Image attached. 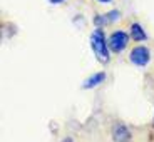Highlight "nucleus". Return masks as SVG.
<instances>
[{
	"instance_id": "0eeeda50",
	"label": "nucleus",
	"mask_w": 154,
	"mask_h": 142,
	"mask_svg": "<svg viewBox=\"0 0 154 142\" xmlns=\"http://www.w3.org/2000/svg\"><path fill=\"white\" fill-rule=\"evenodd\" d=\"M104 15H106L107 23H112V22H117V20L121 19V12L117 10V8H114V10H109L107 14H104Z\"/></svg>"
},
{
	"instance_id": "7ed1b4c3",
	"label": "nucleus",
	"mask_w": 154,
	"mask_h": 142,
	"mask_svg": "<svg viewBox=\"0 0 154 142\" xmlns=\"http://www.w3.org/2000/svg\"><path fill=\"white\" fill-rule=\"evenodd\" d=\"M129 60H131V64H134L136 67H146L151 62V50L147 49L146 45L137 44V45L131 50Z\"/></svg>"
},
{
	"instance_id": "423d86ee",
	"label": "nucleus",
	"mask_w": 154,
	"mask_h": 142,
	"mask_svg": "<svg viewBox=\"0 0 154 142\" xmlns=\"http://www.w3.org/2000/svg\"><path fill=\"white\" fill-rule=\"evenodd\" d=\"M129 35H131V40L136 42V44H143V42L147 40L146 30H144V27L139 22L131 23V27H129Z\"/></svg>"
},
{
	"instance_id": "6e6552de",
	"label": "nucleus",
	"mask_w": 154,
	"mask_h": 142,
	"mask_svg": "<svg viewBox=\"0 0 154 142\" xmlns=\"http://www.w3.org/2000/svg\"><path fill=\"white\" fill-rule=\"evenodd\" d=\"M49 4H52V5H59V4H64L66 0H47Z\"/></svg>"
},
{
	"instance_id": "20e7f679",
	"label": "nucleus",
	"mask_w": 154,
	"mask_h": 142,
	"mask_svg": "<svg viewBox=\"0 0 154 142\" xmlns=\"http://www.w3.org/2000/svg\"><path fill=\"white\" fill-rule=\"evenodd\" d=\"M106 79H107L106 72H96V74H92V75H89L87 79H85V80L82 82V89H84V90H91V89H96V87H99L100 84H104Z\"/></svg>"
},
{
	"instance_id": "9d476101",
	"label": "nucleus",
	"mask_w": 154,
	"mask_h": 142,
	"mask_svg": "<svg viewBox=\"0 0 154 142\" xmlns=\"http://www.w3.org/2000/svg\"><path fill=\"white\" fill-rule=\"evenodd\" d=\"M62 142H72V139H64Z\"/></svg>"
},
{
	"instance_id": "f257e3e1",
	"label": "nucleus",
	"mask_w": 154,
	"mask_h": 142,
	"mask_svg": "<svg viewBox=\"0 0 154 142\" xmlns=\"http://www.w3.org/2000/svg\"><path fill=\"white\" fill-rule=\"evenodd\" d=\"M89 42H91V49H92V52H94L97 60L109 62V59H111V50H109V45H107V37L104 35V30H102V29L97 27L96 30L91 34Z\"/></svg>"
},
{
	"instance_id": "39448f33",
	"label": "nucleus",
	"mask_w": 154,
	"mask_h": 142,
	"mask_svg": "<svg viewBox=\"0 0 154 142\" xmlns=\"http://www.w3.org/2000/svg\"><path fill=\"white\" fill-rule=\"evenodd\" d=\"M132 139V134L129 131V127L124 124H117L112 129V140L114 142H129Z\"/></svg>"
},
{
	"instance_id": "f03ea898",
	"label": "nucleus",
	"mask_w": 154,
	"mask_h": 142,
	"mask_svg": "<svg viewBox=\"0 0 154 142\" xmlns=\"http://www.w3.org/2000/svg\"><path fill=\"white\" fill-rule=\"evenodd\" d=\"M131 42V35L129 32H124V30H114L111 35L107 37V45L111 54H121L127 49Z\"/></svg>"
},
{
	"instance_id": "1a4fd4ad",
	"label": "nucleus",
	"mask_w": 154,
	"mask_h": 142,
	"mask_svg": "<svg viewBox=\"0 0 154 142\" xmlns=\"http://www.w3.org/2000/svg\"><path fill=\"white\" fill-rule=\"evenodd\" d=\"M96 2H99V4H111L112 0H96Z\"/></svg>"
}]
</instances>
